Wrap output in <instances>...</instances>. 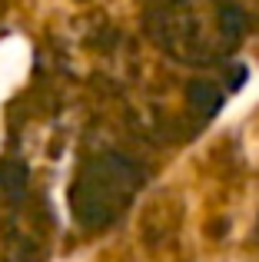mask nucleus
I'll return each instance as SVG.
<instances>
[{
    "label": "nucleus",
    "mask_w": 259,
    "mask_h": 262,
    "mask_svg": "<svg viewBox=\"0 0 259 262\" xmlns=\"http://www.w3.org/2000/svg\"><path fill=\"white\" fill-rule=\"evenodd\" d=\"M146 27L163 53L189 67L229 60L246 33L236 0H163L149 13Z\"/></svg>",
    "instance_id": "nucleus-1"
},
{
    "label": "nucleus",
    "mask_w": 259,
    "mask_h": 262,
    "mask_svg": "<svg viewBox=\"0 0 259 262\" xmlns=\"http://www.w3.org/2000/svg\"><path fill=\"white\" fill-rule=\"evenodd\" d=\"M143 186V169L123 156H106L93 166L90 176V199L83 209L90 212V223H110L117 212L126 209V203Z\"/></svg>",
    "instance_id": "nucleus-2"
},
{
    "label": "nucleus",
    "mask_w": 259,
    "mask_h": 262,
    "mask_svg": "<svg viewBox=\"0 0 259 262\" xmlns=\"http://www.w3.org/2000/svg\"><path fill=\"white\" fill-rule=\"evenodd\" d=\"M189 100H193V106H200L203 116H213L223 103V90H216L213 83H196L193 93H189Z\"/></svg>",
    "instance_id": "nucleus-3"
}]
</instances>
